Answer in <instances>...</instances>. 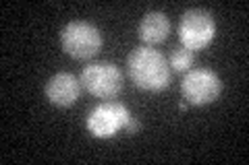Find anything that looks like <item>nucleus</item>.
I'll use <instances>...</instances> for the list:
<instances>
[{"label":"nucleus","instance_id":"nucleus-1","mask_svg":"<svg viewBox=\"0 0 249 165\" xmlns=\"http://www.w3.org/2000/svg\"><path fill=\"white\" fill-rule=\"evenodd\" d=\"M129 76L143 91H164L170 83V66L158 50L143 45L135 48L127 60Z\"/></svg>","mask_w":249,"mask_h":165},{"label":"nucleus","instance_id":"nucleus-2","mask_svg":"<svg viewBox=\"0 0 249 165\" xmlns=\"http://www.w3.org/2000/svg\"><path fill=\"white\" fill-rule=\"evenodd\" d=\"M60 45L75 60H89L102 50V33L88 21H71L60 31Z\"/></svg>","mask_w":249,"mask_h":165},{"label":"nucleus","instance_id":"nucleus-3","mask_svg":"<svg viewBox=\"0 0 249 165\" xmlns=\"http://www.w3.org/2000/svg\"><path fill=\"white\" fill-rule=\"evenodd\" d=\"M81 87L93 97L112 99L123 89V73L112 62H91L81 73Z\"/></svg>","mask_w":249,"mask_h":165},{"label":"nucleus","instance_id":"nucleus-4","mask_svg":"<svg viewBox=\"0 0 249 165\" xmlns=\"http://www.w3.org/2000/svg\"><path fill=\"white\" fill-rule=\"evenodd\" d=\"M216 33V23L212 15L199 9L187 11L181 21H178V39L185 48L193 50H204L206 45L214 39Z\"/></svg>","mask_w":249,"mask_h":165},{"label":"nucleus","instance_id":"nucleus-5","mask_svg":"<svg viewBox=\"0 0 249 165\" xmlns=\"http://www.w3.org/2000/svg\"><path fill=\"white\" fill-rule=\"evenodd\" d=\"M183 97L191 105H208L216 101L222 93V83L216 73L208 68H196L187 73L181 83Z\"/></svg>","mask_w":249,"mask_h":165},{"label":"nucleus","instance_id":"nucleus-6","mask_svg":"<svg viewBox=\"0 0 249 165\" xmlns=\"http://www.w3.org/2000/svg\"><path fill=\"white\" fill-rule=\"evenodd\" d=\"M129 109L124 104L119 101H106L100 104L98 107H93L88 116V128L93 136L98 138H108L114 136L119 130L124 128V124L129 122Z\"/></svg>","mask_w":249,"mask_h":165},{"label":"nucleus","instance_id":"nucleus-7","mask_svg":"<svg viewBox=\"0 0 249 165\" xmlns=\"http://www.w3.org/2000/svg\"><path fill=\"white\" fill-rule=\"evenodd\" d=\"M44 93L52 105L69 107L79 99L81 93V81L71 73H58L48 78L44 87Z\"/></svg>","mask_w":249,"mask_h":165},{"label":"nucleus","instance_id":"nucleus-8","mask_svg":"<svg viewBox=\"0 0 249 165\" xmlns=\"http://www.w3.org/2000/svg\"><path fill=\"white\" fill-rule=\"evenodd\" d=\"M170 33V21L164 13H147L139 23V37L143 39L147 45L162 44Z\"/></svg>","mask_w":249,"mask_h":165},{"label":"nucleus","instance_id":"nucleus-9","mask_svg":"<svg viewBox=\"0 0 249 165\" xmlns=\"http://www.w3.org/2000/svg\"><path fill=\"white\" fill-rule=\"evenodd\" d=\"M193 52L189 48H185V45H178V48L173 50L170 54V68H175L177 73H185V70H189L191 64H193Z\"/></svg>","mask_w":249,"mask_h":165},{"label":"nucleus","instance_id":"nucleus-10","mask_svg":"<svg viewBox=\"0 0 249 165\" xmlns=\"http://www.w3.org/2000/svg\"><path fill=\"white\" fill-rule=\"evenodd\" d=\"M139 130H142V122H139L137 118L131 116V118H129V122L124 124V132H127V135H137Z\"/></svg>","mask_w":249,"mask_h":165}]
</instances>
